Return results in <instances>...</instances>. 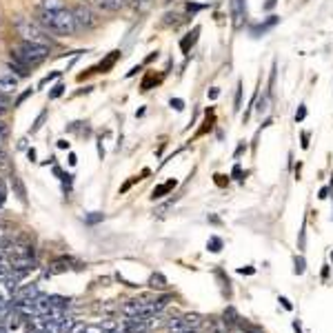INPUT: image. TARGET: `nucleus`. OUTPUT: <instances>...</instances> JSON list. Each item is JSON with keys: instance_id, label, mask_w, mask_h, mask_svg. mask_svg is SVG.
I'll list each match as a JSON object with an SVG mask.
<instances>
[{"instance_id": "obj_1", "label": "nucleus", "mask_w": 333, "mask_h": 333, "mask_svg": "<svg viewBox=\"0 0 333 333\" xmlns=\"http://www.w3.org/2000/svg\"><path fill=\"white\" fill-rule=\"evenodd\" d=\"M38 22L42 29H47L49 33L56 36H74L78 29L76 25L74 11L69 9H56V11H38Z\"/></svg>"}, {"instance_id": "obj_2", "label": "nucleus", "mask_w": 333, "mask_h": 333, "mask_svg": "<svg viewBox=\"0 0 333 333\" xmlns=\"http://www.w3.org/2000/svg\"><path fill=\"white\" fill-rule=\"evenodd\" d=\"M13 27H16L18 36H20L22 40L38 42V45H47V47L54 42V38L49 36V31L42 29L40 22H38V20H31V18L16 16V18H13Z\"/></svg>"}, {"instance_id": "obj_3", "label": "nucleus", "mask_w": 333, "mask_h": 333, "mask_svg": "<svg viewBox=\"0 0 333 333\" xmlns=\"http://www.w3.org/2000/svg\"><path fill=\"white\" fill-rule=\"evenodd\" d=\"M11 56H13V58H18V60H22L25 65L36 67V65H40L47 56H49V47H47V45H38V42L22 40L20 45L11 51Z\"/></svg>"}, {"instance_id": "obj_4", "label": "nucleus", "mask_w": 333, "mask_h": 333, "mask_svg": "<svg viewBox=\"0 0 333 333\" xmlns=\"http://www.w3.org/2000/svg\"><path fill=\"white\" fill-rule=\"evenodd\" d=\"M74 18H76V25H78V29H96L100 25V18L98 13L91 9V4H84V2H78L74 9Z\"/></svg>"}, {"instance_id": "obj_5", "label": "nucleus", "mask_w": 333, "mask_h": 333, "mask_svg": "<svg viewBox=\"0 0 333 333\" xmlns=\"http://www.w3.org/2000/svg\"><path fill=\"white\" fill-rule=\"evenodd\" d=\"M93 2H96V7L102 9V11L116 13V11H122V9L127 7V2H129V0H93Z\"/></svg>"}, {"instance_id": "obj_6", "label": "nucleus", "mask_w": 333, "mask_h": 333, "mask_svg": "<svg viewBox=\"0 0 333 333\" xmlns=\"http://www.w3.org/2000/svg\"><path fill=\"white\" fill-rule=\"evenodd\" d=\"M18 87V78L16 76H0V91L2 93H13Z\"/></svg>"}, {"instance_id": "obj_7", "label": "nucleus", "mask_w": 333, "mask_h": 333, "mask_svg": "<svg viewBox=\"0 0 333 333\" xmlns=\"http://www.w3.org/2000/svg\"><path fill=\"white\" fill-rule=\"evenodd\" d=\"M140 309H142V302H140V300H129V302L122 304L120 311L125 313L127 318H138V316H140Z\"/></svg>"}, {"instance_id": "obj_8", "label": "nucleus", "mask_w": 333, "mask_h": 333, "mask_svg": "<svg viewBox=\"0 0 333 333\" xmlns=\"http://www.w3.org/2000/svg\"><path fill=\"white\" fill-rule=\"evenodd\" d=\"M231 13H233L236 27H240L242 18H245V0H231Z\"/></svg>"}, {"instance_id": "obj_9", "label": "nucleus", "mask_w": 333, "mask_h": 333, "mask_svg": "<svg viewBox=\"0 0 333 333\" xmlns=\"http://www.w3.org/2000/svg\"><path fill=\"white\" fill-rule=\"evenodd\" d=\"M9 69L16 71L18 78H25V76H29V69H31V67H29V65H25L22 60H18V58H13V56H11V60H9Z\"/></svg>"}, {"instance_id": "obj_10", "label": "nucleus", "mask_w": 333, "mask_h": 333, "mask_svg": "<svg viewBox=\"0 0 333 333\" xmlns=\"http://www.w3.org/2000/svg\"><path fill=\"white\" fill-rule=\"evenodd\" d=\"M56 9H65L63 0H38V11H56Z\"/></svg>"}, {"instance_id": "obj_11", "label": "nucleus", "mask_w": 333, "mask_h": 333, "mask_svg": "<svg viewBox=\"0 0 333 333\" xmlns=\"http://www.w3.org/2000/svg\"><path fill=\"white\" fill-rule=\"evenodd\" d=\"M184 325H187V329L198 331L200 327L204 325V318L200 316V313H187V316H184Z\"/></svg>"}, {"instance_id": "obj_12", "label": "nucleus", "mask_w": 333, "mask_h": 333, "mask_svg": "<svg viewBox=\"0 0 333 333\" xmlns=\"http://www.w3.org/2000/svg\"><path fill=\"white\" fill-rule=\"evenodd\" d=\"M231 327L225 322V318L222 320H211L209 322V333H229Z\"/></svg>"}, {"instance_id": "obj_13", "label": "nucleus", "mask_w": 333, "mask_h": 333, "mask_svg": "<svg viewBox=\"0 0 333 333\" xmlns=\"http://www.w3.org/2000/svg\"><path fill=\"white\" fill-rule=\"evenodd\" d=\"M149 287L151 289H158V291H163V289H166V278L163 273H154L149 278Z\"/></svg>"}, {"instance_id": "obj_14", "label": "nucleus", "mask_w": 333, "mask_h": 333, "mask_svg": "<svg viewBox=\"0 0 333 333\" xmlns=\"http://www.w3.org/2000/svg\"><path fill=\"white\" fill-rule=\"evenodd\" d=\"M175 184H178V182H175V180H169V182L160 184V187H156V189H154V196H151V198H154V200H156V198H163L165 193H169L171 189L175 187Z\"/></svg>"}, {"instance_id": "obj_15", "label": "nucleus", "mask_w": 333, "mask_h": 333, "mask_svg": "<svg viewBox=\"0 0 333 333\" xmlns=\"http://www.w3.org/2000/svg\"><path fill=\"white\" fill-rule=\"evenodd\" d=\"M166 329H169V331H187L184 318H171V320L166 322Z\"/></svg>"}, {"instance_id": "obj_16", "label": "nucleus", "mask_w": 333, "mask_h": 333, "mask_svg": "<svg viewBox=\"0 0 333 333\" xmlns=\"http://www.w3.org/2000/svg\"><path fill=\"white\" fill-rule=\"evenodd\" d=\"M100 327H102V331H104V333H116L120 325H118V322L113 320V318H104V320L100 322Z\"/></svg>"}, {"instance_id": "obj_17", "label": "nucleus", "mask_w": 333, "mask_h": 333, "mask_svg": "<svg viewBox=\"0 0 333 333\" xmlns=\"http://www.w3.org/2000/svg\"><path fill=\"white\" fill-rule=\"evenodd\" d=\"M207 249L211 251V253H220V251H222V240H220V238H216V236H211V238H209V242H207Z\"/></svg>"}, {"instance_id": "obj_18", "label": "nucleus", "mask_w": 333, "mask_h": 333, "mask_svg": "<svg viewBox=\"0 0 333 333\" xmlns=\"http://www.w3.org/2000/svg\"><path fill=\"white\" fill-rule=\"evenodd\" d=\"M198 33H200V29L196 27V29H193V33H189V36L182 40V45H180V47H182V51H184V54H187V51H189V45H193V42H196Z\"/></svg>"}, {"instance_id": "obj_19", "label": "nucleus", "mask_w": 333, "mask_h": 333, "mask_svg": "<svg viewBox=\"0 0 333 333\" xmlns=\"http://www.w3.org/2000/svg\"><path fill=\"white\" fill-rule=\"evenodd\" d=\"M275 22H278V18H275V16H271L269 20L264 22V25H258V27H253V29H251V33H253V36H258L260 31H266V29H269V27H273Z\"/></svg>"}, {"instance_id": "obj_20", "label": "nucleus", "mask_w": 333, "mask_h": 333, "mask_svg": "<svg viewBox=\"0 0 333 333\" xmlns=\"http://www.w3.org/2000/svg\"><path fill=\"white\" fill-rule=\"evenodd\" d=\"M293 264H296V269H293V271H296L298 275H302V273H304V269H307V262H304V258H302V255H296Z\"/></svg>"}, {"instance_id": "obj_21", "label": "nucleus", "mask_w": 333, "mask_h": 333, "mask_svg": "<svg viewBox=\"0 0 333 333\" xmlns=\"http://www.w3.org/2000/svg\"><path fill=\"white\" fill-rule=\"evenodd\" d=\"M67 333H87V325H83V322H74V325L67 329Z\"/></svg>"}, {"instance_id": "obj_22", "label": "nucleus", "mask_w": 333, "mask_h": 333, "mask_svg": "<svg viewBox=\"0 0 333 333\" xmlns=\"http://www.w3.org/2000/svg\"><path fill=\"white\" fill-rule=\"evenodd\" d=\"M9 109V96L0 91V113H4Z\"/></svg>"}, {"instance_id": "obj_23", "label": "nucleus", "mask_w": 333, "mask_h": 333, "mask_svg": "<svg viewBox=\"0 0 333 333\" xmlns=\"http://www.w3.org/2000/svg\"><path fill=\"white\" fill-rule=\"evenodd\" d=\"M171 107H173L175 111H182V109H184V100H180V98H171Z\"/></svg>"}, {"instance_id": "obj_24", "label": "nucleus", "mask_w": 333, "mask_h": 333, "mask_svg": "<svg viewBox=\"0 0 333 333\" xmlns=\"http://www.w3.org/2000/svg\"><path fill=\"white\" fill-rule=\"evenodd\" d=\"M63 91H65V84H56L54 91L49 93V98H58V96H63Z\"/></svg>"}, {"instance_id": "obj_25", "label": "nucleus", "mask_w": 333, "mask_h": 333, "mask_svg": "<svg viewBox=\"0 0 333 333\" xmlns=\"http://www.w3.org/2000/svg\"><path fill=\"white\" fill-rule=\"evenodd\" d=\"M304 116H307V107H304V104H300V109H298V113H296V120L302 122Z\"/></svg>"}, {"instance_id": "obj_26", "label": "nucleus", "mask_w": 333, "mask_h": 333, "mask_svg": "<svg viewBox=\"0 0 333 333\" xmlns=\"http://www.w3.org/2000/svg\"><path fill=\"white\" fill-rule=\"evenodd\" d=\"M87 333H104L100 325H87Z\"/></svg>"}, {"instance_id": "obj_27", "label": "nucleus", "mask_w": 333, "mask_h": 333, "mask_svg": "<svg viewBox=\"0 0 333 333\" xmlns=\"http://www.w3.org/2000/svg\"><path fill=\"white\" fill-rule=\"evenodd\" d=\"M240 98H242V84H238V91H236V109L240 107Z\"/></svg>"}, {"instance_id": "obj_28", "label": "nucleus", "mask_w": 333, "mask_h": 333, "mask_svg": "<svg viewBox=\"0 0 333 333\" xmlns=\"http://www.w3.org/2000/svg\"><path fill=\"white\" fill-rule=\"evenodd\" d=\"M280 302H282V307L287 309V311H291V309H293V307H291V302H289L287 298H280Z\"/></svg>"}, {"instance_id": "obj_29", "label": "nucleus", "mask_w": 333, "mask_h": 333, "mask_svg": "<svg viewBox=\"0 0 333 333\" xmlns=\"http://www.w3.org/2000/svg\"><path fill=\"white\" fill-rule=\"evenodd\" d=\"M133 4H136V7H147V4H149V0H131Z\"/></svg>"}, {"instance_id": "obj_30", "label": "nucleus", "mask_w": 333, "mask_h": 333, "mask_svg": "<svg viewBox=\"0 0 333 333\" xmlns=\"http://www.w3.org/2000/svg\"><path fill=\"white\" fill-rule=\"evenodd\" d=\"M258 111L262 113V111H266V100H260V104H258Z\"/></svg>"}, {"instance_id": "obj_31", "label": "nucleus", "mask_w": 333, "mask_h": 333, "mask_svg": "<svg viewBox=\"0 0 333 333\" xmlns=\"http://www.w3.org/2000/svg\"><path fill=\"white\" fill-rule=\"evenodd\" d=\"M218 93H220L218 89H211V91H209V98H218Z\"/></svg>"}, {"instance_id": "obj_32", "label": "nucleus", "mask_w": 333, "mask_h": 333, "mask_svg": "<svg viewBox=\"0 0 333 333\" xmlns=\"http://www.w3.org/2000/svg\"><path fill=\"white\" fill-rule=\"evenodd\" d=\"M229 333H245V331H242L240 327H231V329H229Z\"/></svg>"}, {"instance_id": "obj_33", "label": "nucleus", "mask_w": 333, "mask_h": 333, "mask_svg": "<svg viewBox=\"0 0 333 333\" xmlns=\"http://www.w3.org/2000/svg\"><path fill=\"white\" fill-rule=\"evenodd\" d=\"M4 166H7V165H4V158H2V154H0V171H2Z\"/></svg>"}, {"instance_id": "obj_34", "label": "nucleus", "mask_w": 333, "mask_h": 333, "mask_svg": "<svg viewBox=\"0 0 333 333\" xmlns=\"http://www.w3.org/2000/svg\"><path fill=\"white\" fill-rule=\"evenodd\" d=\"M273 4H275V0H269V2L264 4V9H271V7H273Z\"/></svg>"}, {"instance_id": "obj_35", "label": "nucleus", "mask_w": 333, "mask_h": 333, "mask_svg": "<svg viewBox=\"0 0 333 333\" xmlns=\"http://www.w3.org/2000/svg\"><path fill=\"white\" fill-rule=\"evenodd\" d=\"M4 229H7V227H4V225H0V236H4Z\"/></svg>"}, {"instance_id": "obj_36", "label": "nucleus", "mask_w": 333, "mask_h": 333, "mask_svg": "<svg viewBox=\"0 0 333 333\" xmlns=\"http://www.w3.org/2000/svg\"><path fill=\"white\" fill-rule=\"evenodd\" d=\"M249 333H260V331H258V329H251V331H249Z\"/></svg>"}, {"instance_id": "obj_37", "label": "nucleus", "mask_w": 333, "mask_h": 333, "mask_svg": "<svg viewBox=\"0 0 333 333\" xmlns=\"http://www.w3.org/2000/svg\"><path fill=\"white\" fill-rule=\"evenodd\" d=\"M169 333H187V331H169Z\"/></svg>"}, {"instance_id": "obj_38", "label": "nucleus", "mask_w": 333, "mask_h": 333, "mask_svg": "<svg viewBox=\"0 0 333 333\" xmlns=\"http://www.w3.org/2000/svg\"><path fill=\"white\" fill-rule=\"evenodd\" d=\"M331 262H333V251H331Z\"/></svg>"}]
</instances>
